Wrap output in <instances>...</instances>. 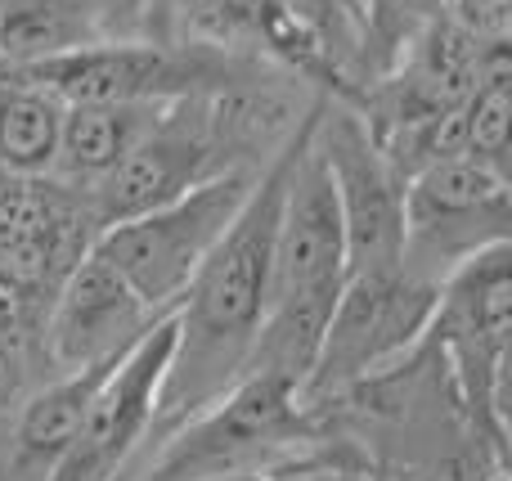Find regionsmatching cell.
Listing matches in <instances>:
<instances>
[{
    "label": "cell",
    "instance_id": "obj_15",
    "mask_svg": "<svg viewBox=\"0 0 512 481\" xmlns=\"http://www.w3.org/2000/svg\"><path fill=\"white\" fill-rule=\"evenodd\" d=\"M162 104H63L59 149H54L50 176L90 189L135 149Z\"/></svg>",
    "mask_w": 512,
    "mask_h": 481
},
{
    "label": "cell",
    "instance_id": "obj_10",
    "mask_svg": "<svg viewBox=\"0 0 512 481\" xmlns=\"http://www.w3.org/2000/svg\"><path fill=\"white\" fill-rule=\"evenodd\" d=\"M99 234L90 194L59 176H5L0 185V284L45 320L59 284Z\"/></svg>",
    "mask_w": 512,
    "mask_h": 481
},
{
    "label": "cell",
    "instance_id": "obj_14",
    "mask_svg": "<svg viewBox=\"0 0 512 481\" xmlns=\"http://www.w3.org/2000/svg\"><path fill=\"white\" fill-rule=\"evenodd\" d=\"M117 360L68 369V374L54 378L50 387H41V392L23 405V414H18V423H14V437H9L14 441V446H9V459H5L9 481H45L54 473V464H59L63 450H68L72 437H77L81 414H86L95 387L104 383L108 369H113Z\"/></svg>",
    "mask_w": 512,
    "mask_h": 481
},
{
    "label": "cell",
    "instance_id": "obj_9",
    "mask_svg": "<svg viewBox=\"0 0 512 481\" xmlns=\"http://www.w3.org/2000/svg\"><path fill=\"white\" fill-rule=\"evenodd\" d=\"M512 176L504 167L454 153L405 180V266L441 284L459 261L508 243Z\"/></svg>",
    "mask_w": 512,
    "mask_h": 481
},
{
    "label": "cell",
    "instance_id": "obj_2",
    "mask_svg": "<svg viewBox=\"0 0 512 481\" xmlns=\"http://www.w3.org/2000/svg\"><path fill=\"white\" fill-rule=\"evenodd\" d=\"M292 122L297 117H288L270 86L162 104L135 149L86 189L99 230L171 203L230 167H256V153Z\"/></svg>",
    "mask_w": 512,
    "mask_h": 481
},
{
    "label": "cell",
    "instance_id": "obj_18",
    "mask_svg": "<svg viewBox=\"0 0 512 481\" xmlns=\"http://www.w3.org/2000/svg\"><path fill=\"white\" fill-rule=\"evenodd\" d=\"M463 144L472 158L508 171L512 153V59L508 41H495L486 50V63L477 72V86L463 99Z\"/></svg>",
    "mask_w": 512,
    "mask_h": 481
},
{
    "label": "cell",
    "instance_id": "obj_8",
    "mask_svg": "<svg viewBox=\"0 0 512 481\" xmlns=\"http://www.w3.org/2000/svg\"><path fill=\"white\" fill-rule=\"evenodd\" d=\"M261 167H230L221 176L203 180V185L185 189L180 198L162 207H149L140 216L108 225L95 234L90 248L153 306V311H171L180 293L189 288L194 270L207 261L225 230H230L234 212L243 207L252 180Z\"/></svg>",
    "mask_w": 512,
    "mask_h": 481
},
{
    "label": "cell",
    "instance_id": "obj_5",
    "mask_svg": "<svg viewBox=\"0 0 512 481\" xmlns=\"http://www.w3.org/2000/svg\"><path fill=\"white\" fill-rule=\"evenodd\" d=\"M63 104H176L270 86L261 54L225 50L194 36H122L14 68Z\"/></svg>",
    "mask_w": 512,
    "mask_h": 481
},
{
    "label": "cell",
    "instance_id": "obj_12",
    "mask_svg": "<svg viewBox=\"0 0 512 481\" xmlns=\"http://www.w3.org/2000/svg\"><path fill=\"white\" fill-rule=\"evenodd\" d=\"M171 356H176V306L158 315L131 342V351L108 369V378L95 387L81 414L72 446L63 450V459L45 481H117L126 459L158 428V401Z\"/></svg>",
    "mask_w": 512,
    "mask_h": 481
},
{
    "label": "cell",
    "instance_id": "obj_19",
    "mask_svg": "<svg viewBox=\"0 0 512 481\" xmlns=\"http://www.w3.org/2000/svg\"><path fill=\"white\" fill-rule=\"evenodd\" d=\"M81 5L99 23L104 41H122V36H149L158 0H81Z\"/></svg>",
    "mask_w": 512,
    "mask_h": 481
},
{
    "label": "cell",
    "instance_id": "obj_4",
    "mask_svg": "<svg viewBox=\"0 0 512 481\" xmlns=\"http://www.w3.org/2000/svg\"><path fill=\"white\" fill-rule=\"evenodd\" d=\"M423 356L445 365L454 410L490 450L508 459V356H512V252L508 243L472 252L441 279L432 320L418 338Z\"/></svg>",
    "mask_w": 512,
    "mask_h": 481
},
{
    "label": "cell",
    "instance_id": "obj_11",
    "mask_svg": "<svg viewBox=\"0 0 512 481\" xmlns=\"http://www.w3.org/2000/svg\"><path fill=\"white\" fill-rule=\"evenodd\" d=\"M315 153L324 158L342 212L346 275L405 266V180L378 153L351 104L324 95L315 122Z\"/></svg>",
    "mask_w": 512,
    "mask_h": 481
},
{
    "label": "cell",
    "instance_id": "obj_13",
    "mask_svg": "<svg viewBox=\"0 0 512 481\" xmlns=\"http://www.w3.org/2000/svg\"><path fill=\"white\" fill-rule=\"evenodd\" d=\"M158 315L131 284L113 270V261H104L95 248L72 266V275L59 284L54 302L45 306V356L54 369H86L104 365V360L126 356L135 338L149 329Z\"/></svg>",
    "mask_w": 512,
    "mask_h": 481
},
{
    "label": "cell",
    "instance_id": "obj_1",
    "mask_svg": "<svg viewBox=\"0 0 512 481\" xmlns=\"http://www.w3.org/2000/svg\"><path fill=\"white\" fill-rule=\"evenodd\" d=\"M324 95L292 122L279 140L274 158L256 171L248 198L234 212L230 230L216 239L207 261L194 270L189 288L176 302V356H171L167 383H162L158 423L180 428L203 405H212L234 378L248 369L256 333L265 320V293H270V257L274 230H279L283 194L306 153L310 131L319 122Z\"/></svg>",
    "mask_w": 512,
    "mask_h": 481
},
{
    "label": "cell",
    "instance_id": "obj_7",
    "mask_svg": "<svg viewBox=\"0 0 512 481\" xmlns=\"http://www.w3.org/2000/svg\"><path fill=\"white\" fill-rule=\"evenodd\" d=\"M319 414L301 401V383L283 369L248 365L212 405L171 428L167 450L149 468V481H221L265 450L306 441Z\"/></svg>",
    "mask_w": 512,
    "mask_h": 481
},
{
    "label": "cell",
    "instance_id": "obj_17",
    "mask_svg": "<svg viewBox=\"0 0 512 481\" xmlns=\"http://www.w3.org/2000/svg\"><path fill=\"white\" fill-rule=\"evenodd\" d=\"M104 41L81 0H0V68H32Z\"/></svg>",
    "mask_w": 512,
    "mask_h": 481
},
{
    "label": "cell",
    "instance_id": "obj_16",
    "mask_svg": "<svg viewBox=\"0 0 512 481\" xmlns=\"http://www.w3.org/2000/svg\"><path fill=\"white\" fill-rule=\"evenodd\" d=\"M63 99L5 68L0 81V176H50L59 149Z\"/></svg>",
    "mask_w": 512,
    "mask_h": 481
},
{
    "label": "cell",
    "instance_id": "obj_6",
    "mask_svg": "<svg viewBox=\"0 0 512 481\" xmlns=\"http://www.w3.org/2000/svg\"><path fill=\"white\" fill-rule=\"evenodd\" d=\"M436 293L441 284L414 275L409 266L346 275L319 351L310 360V374L301 383V401L319 414L324 405L342 401L351 387L369 383L387 365L405 360L432 320Z\"/></svg>",
    "mask_w": 512,
    "mask_h": 481
},
{
    "label": "cell",
    "instance_id": "obj_3",
    "mask_svg": "<svg viewBox=\"0 0 512 481\" xmlns=\"http://www.w3.org/2000/svg\"><path fill=\"white\" fill-rule=\"evenodd\" d=\"M346 284V243H342V212L328 180L324 158L315 153L310 131L306 153L288 180L274 230L270 257V293H265V320L256 333L248 365H270L306 383L310 360L319 351L324 324L337 306Z\"/></svg>",
    "mask_w": 512,
    "mask_h": 481
}]
</instances>
